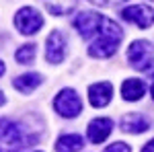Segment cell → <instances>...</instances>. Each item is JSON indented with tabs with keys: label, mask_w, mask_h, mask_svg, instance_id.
Here are the masks:
<instances>
[{
	"label": "cell",
	"mask_w": 154,
	"mask_h": 152,
	"mask_svg": "<svg viewBox=\"0 0 154 152\" xmlns=\"http://www.w3.org/2000/svg\"><path fill=\"white\" fill-rule=\"evenodd\" d=\"M121 37H123V31L115 21L107 19L105 17V23L101 27V31L93 37L91 45H88V56L91 58H111L115 51H117L119 43H121Z\"/></svg>",
	"instance_id": "6da1fadb"
},
{
	"label": "cell",
	"mask_w": 154,
	"mask_h": 152,
	"mask_svg": "<svg viewBox=\"0 0 154 152\" xmlns=\"http://www.w3.org/2000/svg\"><path fill=\"white\" fill-rule=\"evenodd\" d=\"M150 95H152V99H154V84H152V88H150Z\"/></svg>",
	"instance_id": "ffe728a7"
},
{
	"label": "cell",
	"mask_w": 154,
	"mask_h": 152,
	"mask_svg": "<svg viewBox=\"0 0 154 152\" xmlns=\"http://www.w3.org/2000/svg\"><path fill=\"white\" fill-rule=\"evenodd\" d=\"M111 129H113V121L109 117H97V119H93L88 123L86 134H88V140L93 142V144H101V142L107 140V136L111 134Z\"/></svg>",
	"instance_id": "9c48e42d"
},
{
	"label": "cell",
	"mask_w": 154,
	"mask_h": 152,
	"mask_svg": "<svg viewBox=\"0 0 154 152\" xmlns=\"http://www.w3.org/2000/svg\"><path fill=\"white\" fill-rule=\"evenodd\" d=\"M14 60H17L19 64H31V62L35 60V45H33V43H27V45H23L21 49H17Z\"/></svg>",
	"instance_id": "2e32d148"
},
{
	"label": "cell",
	"mask_w": 154,
	"mask_h": 152,
	"mask_svg": "<svg viewBox=\"0 0 154 152\" xmlns=\"http://www.w3.org/2000/svg\"><path fill=\"white\" fill-rule=\"evenodd\" d=\"M0 140L4 146H11V148H29L39 142L37 136H33L31 132H27L23 126L14 123V121H8V119H2L0 123Z\"/></svg>",
	"instance_id": "7a4b0ae2"
},
{
	"label": "cell",
	"mask_w": 154,
	"mask_h": 152,
	"mask_svg": "<svg viewBox=\"0 0 154 152\" xmlns=\"http://www.w3.org/2000/svg\"><path fill=\"white\" fill-rule=\"evenodd\" d=\"M45 58L49 64H62L66 58V39L60 31H51L45 41Z\"/></svg>",
	"instance_id": "ba28073f"
},
{
	"label": "cell",
	"mask_w": 154,
	"mask_h": 152,
	"mask_svg": "<svg viewBox=\"0 0 154 152\" xmlns=\"http://www.w3.org/2000/svg\"><path fill=\"white\" fill-rule=\"evenodd\" d=\"M128 60H130L131 68L136 70H148L154 62V45L150 41H144V39H138L130 43L128 47Z\"/></svg>",
	"instance_id": "3957f363"
},
{
	"label": "cell",
	"mask_w": 154,
	"mask_h": 152,
	"mask_svg": "<svg viewBox=\"0 0 154 152\" xmlns=\"http://www.w3.org/2000/svg\"><path fill=\"white\" fill-rule=\"evenodd\" d=\"M14 27L23 35H35L43 27V17L39 14V11L31 8V6H25L14 14Z\"/></svg>",
	"instance_id": "8992f818"
},
{
	"label": "cell",
	"mask_w": 154,
	"mask_h": 152,
	"mask_svg": "<svg viewBox=\"0 0 154 152\" xmlns=\"http://www.w3.org/2000/svg\"><path fill=\"white\" fill-rule=\"evenodd\" d=\"M103 23H105V17L99 14V12H93V11L78 12L76 19H74V27L78 29V33H80L84 39H93V37L101 31Z\"/></svg>",
	"instance_id": "5b68a950"
},
{
	"label": "cell",
	"mask_w": 154,
	"mask_h": 152,
	"mask_svg": "<svg viewBox=\"0 0 154 152\" xmlns=\"http://www.w3.org/2000/svg\"><path fill=\"white\" fill-rule=\"evenodd\" d=\"M88 2H93V4H97V6H103V8H107V6L121 4V2H125V0H88Z\"/></svg>",
	"instance_id": "e0dca14e"
},
{
	"label": "cell",
	"mask_w": 154,
	"mask_h": 152,
	"mask_svg": "<svg viewBox=\"0 0 154 152\" xmlns=\"http://www.w3.org/2000/svg\"><path fill=\"white\" fill-rule=\"evenodd\" d=\"M119 126H121V129L125 134H142V132H146L150 128V121L142 113H128V115H123Z\"/></svg>",
	"instance_id": "8fae6325"
},
{
	"label": "cell",
	"mask_w": 154,
	"mask_h": 152,
	"mask_svg": "<svg viewBox=\"0 0 154 152\" xmlns=\"http://www.w3.org/2000/svg\"><path fill=\"white\" fill-rule=\"evenodd\" d=\"M41 74H33V72H29V74H23V76H17L14 82H12V86L17 88V91H21V93H33L37 86L41 84Z\"/></svg>",
	"instance_id": "4fadbf2b"
},
{
	"label": "cell",
	"mask_w": 154,
	"mask_h": 152,
	"mask_svg": "<svg viewBox=\"0 0 154 152\" xmlns=\"http://www.w3.org/2000/svg\"><path fill=\"white\" fill-rule=\"evenodd\" d=\"M111 95H113V86L109 82H97L88 88V101L93 107H107L111 101Z\"/></svg>",
	"instance_id": "30bf717a"
},
{
	"label": "cell",
	"mask_w": 154,
	"mask_h": 152,
	"mask_svg": "<svg viewBox=\"0 0 154 152\" xmlns=\"http://www.w3.org/2000/svg\"><path fill=\"white\" fill-rule=\"evenodd\" d=\"M142 150H144V152H154V140H150V142H148V144L142 148Z\"/></svg>",
	"instance_id": "d6986e66"
},
{
	"label": "cell",
	"mask_w": 154,
	"mask_h": 152,
	"mask_svg": "<svg viewBox=\"0 0 154 152\" xmlns=\"http://www.w3.org/2000/svg\"><path fill=\"white\" fill-rule=\"evenodd\" d=\"M54 109L58 111L62 117H76L80 115V111H82V101H80V97L78 93L74 91V88H62L58 95H56V99H54Z\"/></svg>",
	"instance_id": "277c9868"
},
{
	"label": "cell",
	"mask_w": 154,
	"mask_h": 152,
	"mask_svg": "<svg viewBox=\"0 0 154 152\" xmlns=\"http://www.w3.org/2000/svg\"><path fill=\"white\" fill-rule=\"evenodd\" d=\"M146 93V84L140 78H128L121 84V97L125 101H140Z\"/></svg>",
	"instance_id": "7c38bea8"
},
{
	"label": "cell",
	"mask_w": 154,
	"mask_h": 152,
	"mask_svg": "<svg viewBox=\"0 0 154 152\" xmlns=\"http://www.w3.org/2000/svg\"><path fill=\"white\" fill-rule=\"evenodd\" d=\"M84 148V140L80 134H66L56 142V150H82Z\"/></svg>",
	"instance_id": "9a60e30c"
},
{
	"label": "cell",
	"mask_w": 154,
	"mask_h": 152,
	"mask_svg": "<svg viewBox=\"0 0 154 152\" xmlns=\"http://www.w3.org/2000/svg\"><path fill=\"white\" fill-rule=\"evenodd\" d=\"M107 152H128L130 150V146L128 144H123V142H115V144H111L109 148H105Z\"/></svg>",
	"instance_id": "ac0fdd59"
},
{
	"label": "cell",
	"mask_w": 154,
	"mask_h": 152,
	"mask_svg": "<svg viewBox=\"0 0 154 152\" xmlns=\"http://www.w3.org/2000/svg\"><path fill=\"white\" fill-rule=\"evenodd\" d=\"M43 2H45V8L54 17H62V14H68L74 11L78 0H43Z\"/></svg>",
	"instance_id": "5bb4252c"
},
{
	"label": "cell",
	"mask_w": 154,
	"mask_h": 152,
	"mask_svg": "<svg viewBox=\"0 0 154 152\" xmlns=\"http://www.w3.org/2000/svg\"><path fill=\"white\" fill-rule=\"evenodd\" d=\"M121 17L128 23L138 25L140 29H148V27L154 25V11L148 4H131V6H125L121 11Z\"/></svg>",
	"instance_id": "52a82bcc"
}]
</instances>
